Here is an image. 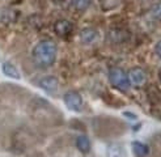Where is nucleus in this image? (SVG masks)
<instances>
[{"label":"nucleus","instance_id":"nucleus-1","mask_svg":"<svg viewBox=\"0 0 161 157\" xmlns=\"http://www.w3.org/2000/svg\"><path fill=\"white\" fill-rule=\"evenodd\" d=\"M31 57H33V60L37 66L42 68H49L55 63L56 57H58V46L53 41H47V39L41 41L34 46L33 51H31Z\"/></svg>","mask_w":161,"mask_h":157},{"label":"nucleus","instance_id":"nucleus-2","mask_svg":"<svg viewBox=\"0 0 161 157\" xmlns=\"http://www.w3.org/2000/svg\"><path fill=\"white\" fill-rule=\"evenodd\" d=\"M109 78L111 84L118 88L119 90H128L131 86V81L128 73L125 72V69L119 68V67H114L109 71Z\"/></svg>","mask_w":161,"mask_h":157},{"label":"nucleus","instance_id":"nucleus-3","mask_svg":"<svg viewBox=\"0 0 161 157\" xmlns=\"http://www.w3.org/2000/svg\"><path fill=\"white\" fill-rule=\"evenodd\" d=\"M63 101L66 106L72 110V111H80L83 109V105H84V101H83V97L75 90H69L64 94L63 97Z\"/></svg>","mask_w":161,"mask_h":157},{"label":"nucleus","instance_id":"nucleus-4","mask_svg":"<svg viewBox=\"0 0 161 157\" xmlns=\"http://www.w3.org/2000/svg\"><path fill=\"white\" fill-rule=\"evenodd\" d=\"M38 85L47 93H55L59 88V81L55 76H45L38 81Z\"/></svg>","mask_w":161,"mask_h":157},{"label":"nucleus","instance_id":"nucleus-5","mask_svg":"<svg viewBox=\"0 0 161 157\" xmlns=\"http://www.w3.org/2000/svg\"><path fill=\"white\" fill-rule=\"evenodd\" d=\"M128 77H130V81L131 84L136 85V86H140L146 83L147 80V73L142 67H134L130 69V73H128Z\"/></svg>","mask_w":161,"mask_h":157},{"label":"nucleus","instance_id":"nucleus-6","mask_svg":"<svg viewBox=\"0 0 161 157\" xmlns=\"http://www.w3.org/2000/svg\"><path fill=\"white\" fill-rule=\"evenodd\" d=\"M79 39L83 45H93L94 42H97L98 39V33L96 29L92 28H85L80 31L79 34Z\"/></svg>","mask_w":161,"mask_h":157},{"label":"nucleus","instance_id":"nucleus-7","mask_svg":"<svg viewBox=\"0 0 161 157\" xmlns=\"http://www.w3.org/2000/svg\"><path fill=\"white\" fill-rule=\"evenodd\" d=\"M72 29H74V25L67 20H59V21H56L54 25L55 33L60 37H67L68 34H71Z\"/></svg>","mask_w":161,"mask_h":157},{"label":"nucleus","instance_id":"nucleus-8","mask_svg":"<svg viewBox=\"0 0 161 157\" xmlns=\"http://www.w3.org/2000/svg\"><path fill=\"white\" fill-rule=\"evenodd\" d=\"M2 69H3V73H4L5 76L11 77V78H14V80H19V78H20L19 69L16 68V66H13L12 63L4 62L3 64H2Z\"/></svg>","mask_w":161,"mask_h":157},{"label":"nucleus","instance_id":"nucleus-9","mask_svg":"<svg viewBox=\"0 0 161 157\" xmlns=\"http://www.w3.org/2000/svg\"><path fill=\"white\" fill-rule=\"evenodd\" d=\"M132 152L136 157H146L148 153H149V148L147 144H144L142 143V141H138V140H135L132 141Z\"/></svg>","mask_w":161,"mask_h":157},{"label":"nucleus","instance_id":"nucleus-10","mask_svg":"<svg viewBox=\"0 0 161 157\" xmlns=\"http://www.w3.org/2000/svg\"><path fill=\"white\" fill-rule=\"evenodd\" d=\"M106 156L108 157H126V152L119 144L113 143V144H109L106 148Z\"/></svg>","mask_w":161,"mask_h":157},{"label":"nucleus","instance_id":"nucleus-11","mask_svg":"<svg viewBox=\"0 0 161 157\" xmlns=\"http://www.w3.org/2000/svg\"><path fill=\"white\" fill-rule=\"evenodd\" d=\"M76 147L80 152L83 153H88L91 151V140L85 135H79L76 138Z\"/></svg>","mask_w":161,"mask_h":157},{"label":"nucleus","instance_id":"nucleus-12","mask_svg":"<svg viewBox=\"0 0 161 157\" xmlns=\"http://www.w3.org/2000/svg\"><path fill=\"white\" fill-rule=\"evenodd\" d=\"M91 4V0H72V5L79 11H84Z\"/></svg>","mask_w":161,"mask_h":157},{"label":"nucleus","instance_id":"nucleus-13","mask_svg":"<svg viewBox=\"0 0 161 157\" xmlns=\"http://www.w3.org/2000/svg\"><path fill=\"white\" fill-rule=\"evenodd\" d=\"M151 13L156 20H161V3H157V4H155L153 7H152Z\"/></svg>","mask_w":161,"mask_h":157},{"label":"nucleus","instance_id":"nucleus-14","mask_svg":"<svg viewBox=\"0 0 161 157\" xmlns=\"http://www.w3.org/2000/svg\"><path fill=\"white\" fill-rule=\"evenodd\" d=\"M155 52H156V55L161 59V39L156 43V46H155Z\"/></svg>","mask_w":161,"mask_h":157},{"label":"nucleus","instance_id":"nucleus-15","mask_svg":"<svg viewBox=\"0 0 161 157\" xmlns=\"http://www.w3.org/2000/svg\"><path fill=\"white\" fill-rule=\"evenodd\" d=\"M123 115H125L126 118H128V119H132V121H136V119H138V116H136V114L130 113V111H125V113H123Z\"/></svg>","mask_w":161,"mask_h":157},{"label":"nucleus","instance_id":"nucleus-16","mask_svg":"<svg viewBox=\"0 0 161 157\" xmlns=\"http://www.w3.org/2000/svg\"><path fill=\"white\" fill-rule=\"evenodd\" d=\"M158 77H160V80H161V68H160V71H158Z\"/></svg>","mask_w":161,"mask_h":157}]
</instances>
